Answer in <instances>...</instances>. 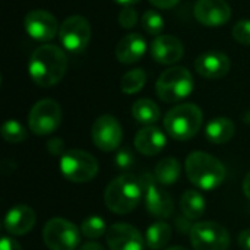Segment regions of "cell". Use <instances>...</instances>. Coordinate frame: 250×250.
I'll return each instance as SVG.
<instances>
[{
    "mask_svg": "<svg viewBox=\"0 0 250 250\" xmlns=\"http://www.w3.org/2000/svg\"><path fill=\"white\" fill-rule=\"evenodd\" d=\"M66 69L67 56L54 44L40 45L29 57V76L41 88H48L60 82L66 73Z\"/></svg>",
    "mask_w": 250,
    "mask_h": 250,
    "instance_id": "cell-1",
    "label": "cell"
},
{
    "mask_svg": "<svg viewBox=\"0 0 250 250\" xmlns=\"http://www.w3.org/2000/svg\"><path fill=\"white\" fill-rule=\"evenodd\" d=\"M144 196V189L141 179L127 173L113 179L104 192L105 207L114 214H129L141 202Z\"/></svg>",
    "mask_w": 250,
    "mask_h": 250,
    "instance_id": "cell-2",
    "label": "cell"
},
{
    "mask_svg": "<svg viewBox=\"0 0 250 250\" xmlns=\"http://www.w3.org/2000/svg\"><path fill=\"white\" fill-rule=\"evenodd\" d=\"M185 170L190 183L204 190L217 189L226 179V168L214 155L202 151L189 154L185 163Z\"/></svg>",
    "mask_w": 250,
    "mask_h": 250,
    "instance_id": "cell-3",
    "label": "cell"
},
{
    "mask_svg": "<svg viewBox=\"0 0 250 250\" xmlns=\"http://www.w3.org/2000/svg\"><path fill=\"white\" fill-rule=\"evenodd\" d=\"M202 111L192 103L173 107L164 117L166 132L176 141H188L196 136L202 126Z\"/></svg>",
    "mask_w": 250,
    "mask_h": 250,
    "instance_id": "cell-4",
    "label": "cell"
},
{
    "mask_svg": "<svg viewBox=\"0 0 250 250\" xmlns=\"http://www.w3.org/2000/svg\"><path fill=\"white\" fill-rule=\"evenodd\" d=\"M155 91L161 101L168 104L179 103L188 98L193 91L192 73L182 66L170 67L160 75L155 83Z\"/></svg>",
    "mask_w": 250,
    "mask_h": 250,
    "instance_id": "cell-5",
    "label": "cell"
},
{
    "mask_svg": "<svg viewBox=\"0 0 250 250\" xmlns=\"http://www.w3.org/2000/svg\"><path fill=\"white\" fill-rule=\"evenodd\" d=\"M60 170L73 183H88L98 173V161L86 151L70 149L60 158Z\"/></svg>",
    "mask_w": 250,
    "mask_h": 250,
    "instance_id": "cell-6",
    "label": "cell"
},
{
    "mask_svg": "<svg viewBox=\"0 0 250 250\" xmlns=\"http://www.w3.org/2000/svg\"><path fill=\"white\" fill-rule=\"evenodd\" d=\"M42 240L50 250H76L81 243V229L64 218H51L44 226Z\"/></svg>",
    "mask_w": 250,
    "mask_h": 250,
    "instance_id": "cell-7",
    "label": "cell"
},
{
    "mask_svg": "<svg viewBox=\"0 0 250 250\" xmlns=\"http://www.w3.org/2000/svg\"><path fill=\"white\" fill-rule=\"evenodd\" d=\"M189 234L195 250H227L230 246V234L227 229L214 221L193 224Z\"/></svg>",
    "mask_w": 250,
    "mask_h": 250,
    "instance_id": "cell-8",
    "label": "cell"
},
{
    "mask_svg": "<svg viewBox=\"0 0 250 250\" xmlns=\"http://www.w3.org/2000/svg\"><path fill=\"white\" fill-rule=\"evenodd\" d=\"M62 123V108L57 101L44 98L34 104L28 116V125L32 133L45 136L59 129Z\"/></svg>",
    "mask_w": 250,
    "mask_h": 250,
    "instance_id": "cell-9",
    "label": "cell"
},
{
    "mask_svg": "<svg viewBox=\"0 0 250 250\" xmlns=\"http://www.w3.org/2000/svg\"><path fill=\"white\" fill-rule=\"evenodd\" d=\"M142 189H144V198H145V207L148 212L155 218H170L174 212V205L168 193H166L161 189V185L155 179V176L149 173H144L141 177Z\"/></svg>",
    "mask_w": 250,
    "mask_h": 250,
    "instance_id": "cell-10",
    "label": "cell"
},
{
    "mask_svg": "<svg viewBox=\"0 0 250 250\" xmlns=\"http://www.w3.org/2000/svg\"><path fill=\"white\" fill-rule=\"evenodd\" d=\"M59 38L64 50L70 53H79L89 44L91 25L83 16H69L60 25Z\"/></svg>",
    "mask_w": 250,
    "mask_h": 250,
    "instance_id": "cell-11",
    "label": "cell"
},
{
    "mask_svg": "<svg viewBox=\"0 0 250 250\" xmlns=\"http://www.w3.org/2000/svg\"><path fill=\"white\" fill-rule=\"evenodd\" d=\"M123 138V130L116 117L111 114L100 116L92 125V141L101 151L111 152L119 149Z\"/></svg>",
    "mask_w": 250,
    "mask_h": 250,
    "instance_id": "cell-12",
    "label": "cell"
},
{
    "mask_svg": "<svg viewBox=\"0 0 250 250\" xmlns=\"http://www.w3.org/2000/svg\"><path fill=\"white\" fill-rule=\"evenodd\" d=\"M23 28L26 34L37 41H50L60 29L57 19L50 12L42 9L28 12L23 19Z\"/></svg>",
    "mask_w": 250,
    "mask_h": 250,
    "instance_id": "cell-13",
    "label": "cell"
},
{
    "mask_svg": "<svg viewBox=\"0 0 250 250\" xmlns=\"http://www.w3.org/2000/svg\"><path fill=\"white\" fill-rule=\"evenodd\" d=\"M193 13L196 21L205 26H221L230 21L231 7L226 0H198Z\"/></svg>",
    "mask_w": 250,
    "mask_h": 250,
    "instance_id": "cell-14",
    "label": "cell"
},
{
    "mask_svg": "<svg viewBox=\"0 0 250 250\" xmlns=\"http://www.w3.org/2000/svg\"><path fill=\"white\" fill-rule=\"evenodd\" d=\"M107 245L110 250H144L145 239L133 226L117 223L107 230Z\"/></svg>",
    "mask_w": 250,
    "mask_h": 250,
    "instance_id": "cell-15",
    "label": "cell"
},
{
    "mask_svg": "<svg viewBox=\"0 0 250 250\" xmlns=\"http://www.w3.org/2000/svg\"><path fill=\"white\" fill-rule=\"evenodd\" d=\"M185 48L179 38L167 34L157 35L151 44V56L161 64L177 63L183 57Z\"/></svg>",
    "mask_w": 250,
    "mask_h": 250,
    "instance_id": "cell-16",
    "label": "cell"
},
{
    "mask_svg": "<svg viewBox=\"0 0 250 250\" xmlns=\"http://www.w3.org/2000/svg\"><path fill=\"white\" fill-rule=\"evenodd\" d=\"M230 59L221 51H207L201 54L195 62L196 72L207 79H220L230 70Z\"/></svg>",
    "mask_w": 250,
    "mask_h": 250,
    "instance_id": "cell-17",
    "label": "cell"
},
{
    "mask_svg": "<svg viewBox=\"0 0 250 250\" xmlns=\"http://www.w3.org/2000/svg\"><path fill=\"white\" fill-rule=\"evenodd\" d=\"M35 221H37L35 211L28 205L21 204V205H15L7 211L3 227L12 236H22L32 230Z\"/></svg>",
    "mask_w": 250,
    "mask_h": 250,
    "instance_id": "cell-18",
    "label": "cell"
},
{
    "mask_svg": "<svg viewBox=\"0 0 250 250\" xmlns=\"http://www.w3.org/2000/svg\"><path fill=\"white\" fill-rule=\"evenodd\" d=\"M167 144V138L161 129L152 126L142 127L135 136V148L145 157H152L160 154Z\"/></svg>",
    "mask_w": 250,
    "mask_h": 250,
    "instance_id": "cell-19",
    "label": "cell"
},
{
    "mask_svg": "<svg viewBox=\"0 0 250 250\" xmlns=\"http://www.w3.org/2000/svg\"><path fill=\"white\" fill-rule=\"evenodd\" d=\"M146 51V41L138 32L125 35L116 47V59L120 63L132 64L139 62Z\"/></svg>",
    "mask_w": 250,
    "mask_h": 250,
    "instance_id": "cell-20",
    "label": "cell"
},
{
    "mask_svg": "<svg viewBox=\"0 0 250 250\" xmlns=\"http://www.w3.org/2000/svg\"><path fill=\"white\" fill-rule=\"evenodd\" d=\"M236 133V126L229 117H217L207 125V139L215 145L227 144Z\"/></svg>",
    "mask_w": 250,
    "mask_h": 250,
    "instance_id": "cell-21",
    "label": "cell"
},
{
    "mask_svg": "<svg viewBox=\"0 0 250 250\" xmlns=\"http://www.w3.org/2000/svg\"><path fill=\"white\" fill-rule=\"evenodd\" d=\"M180 209L188 220H199L207 209L205 198L198 190H186L180 198Z\"/></svg>",
    "mask_w": 250,
    "mask_h": 250,
    "instance_id": "cell-22",
    "label": "cell"
},
{
    "mask_svg": "<svg viewBox=\"0 0 250 250\" xmlns=\"http://www.w3.org/2000/svg\"><path fill=\"white\" fill-rule=\"evenodd\" d=\"M132 114L136 122L145 125V126H152L160 120L161 111L160 107L148 98H141L132 105Z\"/></svg>",
    "mask_w": 250,
    "mask_h": 250,
    "instance_id": "cell-23",
    "label": "cell"
},
{
    "mask_svg": "<svg viewBox=\"0 0 250 250\" xmlns=\"http://www.w3.org/2000/svg\"><path fill=\"white\" fill-rule=\"evenodd\" d=\"M171 239V227L164 221H157L151 224L146 230V246L152 250H160L166 248Z\"/></svg>",
    "mask_w": 250,
    "mask_h": 250,
    "instance_id": "cell-24",
    "label": "cell"
},
{
    "mask_svg": "<svg viewBox=\"0 0 250 250\" xmlns=\"http://www.w3.org/2000/svg\"><path fill=\"white\" fill-rule=\"evenodd\" d=\"M180 163L173 158V157H168V158H163L157 166H155V171H154V176L155 179L158 180L160 185L163 186H168V185H173L179 180L180 177Z\"/></svg>",
    "mask_w": 250,
    "mask_h": 250,
    "instance_id": "cell-25",
    "label": "cell"
},
{
    "mask_svg": "<svg viewBox=\"0 0 250 250\" xmlns=\"http://www.w3.org/2000/svg\"><path fill=\"white\" fill-rule=\"evenodd\" d=\"M146 82V73L142 69H132L126 72L120 81V88L125 94H136L139 92Z\"/></svg>",
    "mask_w": 250,
    "mask_h": 250,
    "instance_id": "cell-26",
    "label": "cell"
},
{
    "mask_svg": "<svg viewBox=\"0 0 250 250\" xmlns=\"http://www.w3.org/2000/svg\"><path fill=\"white\" fill-rule=\"evenodd\" d=\"M107 231V224L105 221L98 217V215H92L88 217L86 220L82 221L81 224V233L86 237V239H98L103 234H105Z\"/></svg>",
    "mask_w": 250,
    "mask_h": 250,
    "instance_id": "cell-27",
    "label": "cell"
},
{
    "mask_svg": "<svg viewBox=\"0 0 250 250\" xmlns=\"http://www.w3.org/2000/svg\"><path fill=\"white\" fill-rule=\"evenodd\" d=\"M1 136L9 144H19L26 139L28 133L18 120H7L1 126Z\"/></svg>",
    "mask_w": 250,
    "mask_h": 250,
    "instance_id": "cell-28",
    "label": "cell"
},
{
    "mask_svg": "<svg viewBox=\"0 0 250 250\" xmlns=\"http://www.w3.org/2000/svg\"><path fill=\"white\" fill-rule=\"evenodd\" d=\"M142 28L151 35H161L164 31V19L157 10H146L141 19Z\"/></svg>",
    "mask_w": 250,
    "mask_h": 250,
    "instance_id": "cell-29",
    "label": "cell"
},
{
    "mask_svg": "<svg viewBox=\"0 0 250 250\" xmlns=\"http://www.w3.org/2000/svg\"><path fill=\"white\" fill-rule=\"evenodd\" d=\"M233 38L242 45H250V19H242L233 26Z\"/></svg>",
    "mask_w": 250,
    "mask_h": 250,
    "instance_id": "cell-30",
    "label": "cell"
},
{
    "mask_svg": "<svg viewBox=\"0 0 250 250\" xmlns=\"http://www.w3.org/2000/svg\"><path fill=\"white\" fill-rule=\"evenodd\" d=\"M114 163H116V166H117L120 170H129V168H132L133 164H135V157H133V154H132L130 149H127V148H120V149H117Z\"/></svg>",
    "mask_w": 250,
    "mask_h": 250,
    "instance_id": "cell-31",
    "label": "cell"
},
{
    "mask_svg": "<svg viewBox=\"0 0 250 250\" xmlns=\"http://www.w3.org/2000/svg\"><path fill=\"white\" fill-rule=\"evenodd\" d=\"M119 23L123 28H126V29L133 28L138 23V13H136V10L133 7H130V6H125L120 10V13H119Z\"/></svg>",
    "mask_w": 250,
    "mask_h": 250,
    "instance_id": "cell-32",
    "label": "cell"
},
{
    "mask_svg": "<svg viewBox=\"0 0 250 250\" xmlns=\"http://www.w3.org/2000/svg\"><path fill=\"white\" fill-rule=\"evenodd\" d=\"M47 149H48L53 155H60V157L64 155V144H63V141L59 139V138L50 139L48 144H47Z\"/></svg>",
    "mask_w": 250,
    "mask_h": 250,
    "instance_id": "cell-33",
    "label": "cell"
},
{
    "mask_svg": "<svg viewBox=\"0 0 250 250\" xmlns=\"http://www.w3.org/2000/svg\"><path fill=\"white\" fill-rule=\"evenodd\" d=\"M0 250H22V248H21V245L15 239L3 236L1 242H0Z\"/></svg>",
    "mask_w": 250,
    "mask_h": 250,
    "instance_id": "cell-34",
    "label": "cell"
},
{
    "mask_svg": "<svg viewBox=\"0 0 250 250\" xmlns=\"http://www.w3.org/2000/svg\"><path fill=\"white\" fill-rule=\"evenodd\" d=\"M179 1L180 0H149V3L157 9H173Z\"/></svg>",
    "mask_w": 250,
    "mask_h": 250,
    "instance_id": "cell-35",
    "label": "cell"
},
{
    "mask_svg": "<svg viewBox=\"0 0 250 250\" xmlns=\"http://www.w3.org/2000/svg\"><path fill=\"white\" fill-rule=\"evenodd\" d=\"M239 246L243 250H250V229L243 230L239 236Z\"/></svg>",
    "mask_w": 250,
    "mask_h": 250,
    "instance_id": "cell-36",
    "label": "cell"
},
{
    "mask_svg": "<svg viewBox=\"0 0 250 250\" xmlns=\"http://www.w3.org/2000/svg\"><path fill=\"white\" fill-rule=\"evenodd\" d=\"M78 250H105L101 245L95 243V242H88V243H83Z\"/></svg>",
    "mask_w": 250,
    "mask_h": 250,
    "instance_id": "cell-37",
    "label": "cell"
},
{
    "mask_svg": "<svg viewBox=\"0 0 250 250\" xmlns=\"http://www.w3.org/2000/svg\"><path fill=\"white\" fill-rule=\"evenodd\" d=\"M243 192H245L246 198L250 199V171L246 174V177L243 180Z\"/></svg>",
    "mask_w": 250,
    "mask_h": 250,
    "instance_id": "cell-38",
    "label": "cell"
},
{
    "mask_svg": "<svg viewBox=\"0 0 250 250\" xmlns=\"http://www.w3.org/2000/svg\"><path fill=\"white\" fill-rule=\"evenodd\" d=\"M114 1H117L119 4H123V6H132V4L138 3L139 0H114Z\"/></svg>",
    "mask_w": 250,
    "mask_h": 250,
    "instance_id": "cell-39",
    "label": "cell"
},
{
    "mask_svg": "<svg viewBox=\"0 0 250 250\" xmlns=\"http://www.w3.org/2000/svg\"><path fill=\"white\" fill-rule=\"evenodd\" d=\"M166 250H188V249H185V248H182V246H174V248H170V249H166Z\"/></svg>",
    "mask_w": 250,
    "mask_h": 250,
    "instance_id": "cell-40",
    "label": "cell"
}]
</instances>
